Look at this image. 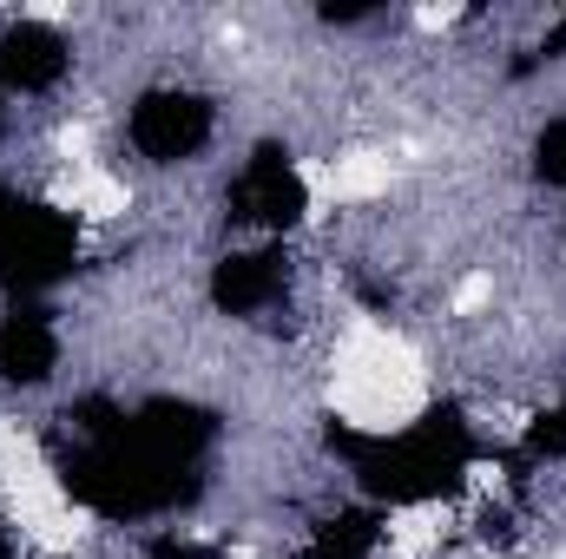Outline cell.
Returning <instances> with one entry per match:
<instances>
[{"label": "cell", "mask_w": 566, "mask_h": 559, "mask_svg": "<svg viewBox=\"0 0 566 559\" xmlns=\"http://www.w3.org/2000/svg\"><path fill=\"white\" fill-rule=\"evenodd\" d=\"M211 145H218V99L198 80L165 73V80L133 86V99L119 113V151H133V165H145V171H185Z\"/></svg>", "instance_id": "obj_1"}, {"label": "cell", "mask_w": 566, "mask_h": 559, "mask_svg": "<svg viewBox=\"0 0 566 559\" xmlns=\"http://www.w3.org/2000/svg\"><path fill=\"white\" fill-rule=\"evenodd\" d=\"M66 362V323L46 303H0V382L46 389Z\"/></svg>", "instance_id": "obj_2"}]
</instances>
